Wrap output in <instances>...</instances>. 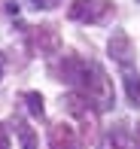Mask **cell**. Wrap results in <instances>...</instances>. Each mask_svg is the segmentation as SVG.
<instances>
[{"mask_svg": "<svg viewBox=\"0 0 140 149\" xmlns=\"http://www.w3.org/2000/svg\"><path fill=\"white\" fill-rule=\"evenodd\" d=\"M58 76H61L64 82L76 85L79 94H82L88 104H95L98 110H110L113 107V82L104 73L101 64L85 61L79 55H67L61 61V67H58Z\"/></svg>", "mask_w": 140, "mask_h": 149, "instance_id": "obj_1", "label": "cell"}, {"mask_svg": "<svg viewBox=\"0 0 140 149\" xmlns=\"http://www.w3.org/2000/svg\"><path fill=\"white\" fill-rule=\"evenodd\" d=\"M110 12H113L110 0H73L67 15L73 22H82V24H101L110 18Z\"/></svg>", "mask_w": 140, "mask_h": 149, "instance_id": "obj_2", "label": "cell"}, {"mask_svg": "<svg viewBox=\"0 0 140 149\" xmlns=\"http://www.w3.org/2000/svg\"><path fill=\"white\" fill-rule=\"evenodd\" d=\"M28 31V40L31 46H34V52H40V55H52V52H58V46H61V40H58L55 28H24Z\"/></svg>", "mask_w": 140, "mask_h": 149, "instance_id": "obj_3", "label": "cell"}, {"mask_svg": "<svg viewBox=\"0 0 140 149\" xmlns=\"http://www.w3.org/2000/svg\"><path fill=\"white\" fill-rule=\"evenodd\" d=\"M49 149H79V134L70 122H58L49 131Z\"/></svg>", "mask_w": 140, "mask_h": 149, "instance_id": "obj_4", "label": "cell"}, {"mask_svg": "<svg viewBox=\"0 0 140 149\" xmlns=\"http://www.w3.org/2000/svg\"><path fill=\"white\" fill-rule=\"evenodd\" d=\"M110 55L119 61V67H131L134 64V43L125 31H113L110 37Z\"/></svg>", "mask_w": 140, "mask_h": 149, "instance_id": "obj_5", "label": "cell"}, {"mask_svg": "<svg viewBox=\"0 0 140 149\" xmlns=\"http://www.w3.org/2000/svg\"><path fill=\"white\" fill-rule=\"evenodd\" d=\"M64 104H67V110L85 125V131H91V128L98 125V113L88 107V100H85L82 94H67V100H64Z\"/></svg>", "mask_w": 140, "mask_h": 149, "instance_id": "obj_6", "label": "cell"}, {"mask_svg": "<svg viewBox=\"0 0 140 149\" xmlns=\"http://www.w3.org/2000/svg\"><path fill=\"white\" fill-rule=\"evenodd\" d=\"M122 82H125V97L131 107H140V76L134 67H122Z\"/></svg>", "mask_w": 140, "mask_h": 149, "instance_id": "obj_7", "label": "cell"}, {"mask_svg": "<svg viewBox=\"0 0 140 149\" xmlns=\"http://www.w3.org/2000/svg\"><path fill=\"white\" fill-rule=\"evenodd\" d=\"M98 149H131L128 131H125L122 125H119V128H113V131H107V134H104V140H101V146H98Z\"/></svg>", "mask_w": 140, "mask_h": 149, "instance_id": "obj_8", "label": "cell"}, {"mask_svg": "<svg viewBox=\"0 0 140 149\" xmlns=\"http://www.w3.org/2000/svg\"><path fill=\"white\" fill-rule=\"evenodd\" d=\"M15 134H18V140H22V149H37V134H34V128L24 119L15 122Z\"/></svg>", "mask_w": 140, "mask_h": 149, "instance_id": "obj_9", "label": "cell"}, {"mask_svg": "<svg viewBox=\"0 0 140 149\" xmlns=\"http://www.w3.org/2000/svg\"><path fill=\"white\" fill-rule=\"evenodd\" d=\"M24 104H28L31 116H43V94L40 91H24Z\"/></svg>", "mask_w": 140, "mask_h": 149, "instance_id": "obj_10", "label": "cell"}, {"mask_svg": "<svg viewBox=\"0 0 140 149\" xmlns=\"http://www.w3.org/2000/svg\"><path fill=\"white\" fill-rule=\"evenodd\" d=\"M31 3H34V9H55L58 0H31Z\"/></svg>", "mask_w": 140, "mask_h": 149, "instance_id": "obj_11", "label": "cell"}, {"mask_svg": "<svg viewBox=\"0 0 140 149\" xmlns=\"http://www.w3.org/2000/svg\"><path fill=\"white\" fill-rule=\"evenodd\" d=\"M0 149H9V134H6V125H0Z\"/></svg>", "mask_w": 140, "mask_h": 149, "instance_id": "obj_12", "label": "cell"}, {"mask_svg": "<svg viewBox=\"0 0 140 149\" xmlns=\"http://www.w3.org/2000/svg\"><path fill=\"white\" fill-rule=\"evenodd\" d=\"M134 143H137V149H140V125H137V131H134Z\"/></svg>", "mask_w": 140, "mask_h": 149, "instance_id": "obj_13", "label": "cell"}, {"mask_svg": "<svg viewBox=\"0 0 140 149\" xmlns=\"http://www.w3.org/2000/svg\"><path fill=\"white\" fill-rule=\"evenodd\" d=\"M0 79H3V61H0Z\"/></svg>", "mask_w": 140, "mask_h": 149, "instance_id": "obj_14", "label": "cell"}, {"mask_svg": "<svg viewBox=\"0 0 140 149\" xmlns=\"http://www.w3.org/2000/svg\"><path fill=\"white\" fill-rule=\"evenodd\" d=\"M137 3H140V0H137Z\"/></svg>", "mask_w": 140, "mask_h": 149, "instance_id": "obj_15", "label": "cell"}]
</instances>
